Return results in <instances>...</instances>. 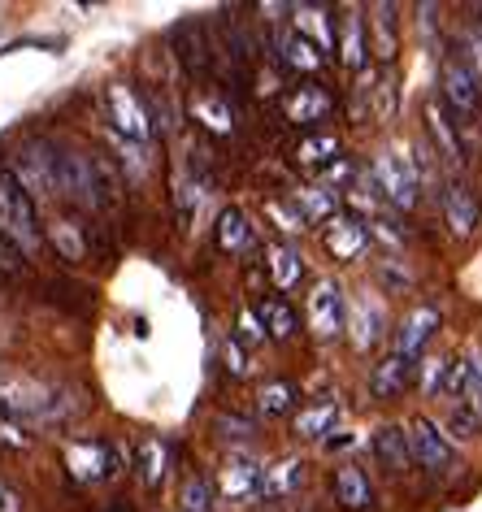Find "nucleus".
<instances>
[{"label":"nucleus","mask_w":482,"mask_h":512,"mask_svg":"<svg viewBox=\"0 0 482 512\" xmlns=\"http://www.w3.org/2000/svg\"><path fill=\"white\" fill-rule=\"evenodd\" d=\"M257 322H261V335H270V339H291L296 335V313H291V304L287 300H261L257 304Z\"/></svg>","instance_id":"obj_28"},{"label":"nucleus","mask_w":482,"mask_h":512,"mask_svg":"<svg viewBox=\"0 0 482 512\" xmlns=\"http://www.w3.org/2000/svg\"><path fill=\"white\" fill-rule=\"evenodd\" d=\"M413 369H417L413 361H404V356L391 352L387 361L374 365V374H370V395H374V400H396V395L413 382Z\"/></svg>","instance_id":"obj_16"},{"label":"nucleus","mask_w":482,"mask_h":512,"mask_svg":"<svg viewBox=\"0 0 482 512\" xmlns=\"http://www.w3.org/2000/svg\"><path fill=\"white\" fill-rule=\"evenodd\" d=\"M0 447H9V452H22V447H31V434H22L5 413H0Z\"/></svg>","instance_id":"obj_40"},{"label":"nucleus","mask_w":482,"mask_h":512,"mask_svg":"<svg viewBox=\"0 0 482 512\" xmlns=\"http://www.w3.org/2000/svg\"><path fill=\"white\" fill-rule=\"evenodd\" d=\"M348 326V296L335 278H317L309 291V330L317 339H339Z\"/></svg>","instance_id":"obj_5"},{"label":"nucleus","mask_w":482,"mask_h":512,"mask_svg":"<svg viewBox=\"0 0 482 512\" xmlns=\"http://www.w3.org/2000/svg\"><path fill=\"white\" fill-rule=\"evenodd\" d=\"M326 14H331L326 5H300L296 9V35H304L322 57L335 53V22Z\"/></svg>","instance_id":"obj_19"},{"label":"nucleus","mask_w":482,"mask_h":512,"mask_svg":"<svg viewBox=\"0 0 482 512\" xmlns=\"http://www.w3.org/2000/svg\"><path fill=\"white\" fill-rule=\"evenodd\" d=\"M265 213H270V222H274L278 230H283V235H296V230H304V217L296 213V204L287 209V204L270 200V204H265Z\"/></svg>","instance_id":"obj_39"},{"label":"nucleus","mask_w":482,"mask_h":512,"mask_svg":"<svg viewBox=\"0 0 482 512\" xmlns=\"http://www.w3.org/2000/svg\"><path fill=\"white\" fill-rule=\"evenodd\" d=\"M265 270H270L274 291H291L304 278V256L287 239H274V243H265Z\"/></svg>","instance_id":"obj_14"},{"label":"nucleus","mask_w":482,"mask_h":512,"mask_svg":"<svg viewBox=\"0 0 482 512\" xmlns=\"http://www.w3.org/2000/svg\"><path fill=\"white\" fill-rule=\"evenodd\" d=\"M439 87H443V100L452 105V113H461V118H474L482 109V74L474 61L461 57L456 48L439 66Z\"/></svg>","instance_id":"obj_3"},{"label":"nucleus","mask_w":482,"mask_h":512,"mask_svg":"<svg viewBox=\"0 0 482 512\" xmlns=\"http://www.w3.org/2000/svg\"><path fill=\"white\" fill-rule=\"evenodd\" d=\"M92 170H96V183L105 191V200H122V174H118V165H113V157L92 152Z\"/></svg>","instance_id":"obj_36"},{"label":"nucleus","mask_w":482,"mask_h":512,"mask_svg":"<svg viewBox=\"0 0 482 512\" xmlns=\"http://www.w3.org/2000/svg\"><path fill=\"white\" fill-rule=\"evenodd\" d=\"M370 96H374V113H378V122H391V118H396V70L383 66V74H378V83L370 87Z\"/></svg>","instance_id":"obj_35"},{"label":"nucleus","mask_w":482,"mask_h":512,"mask_svg":"<svg viewBox=\"0 0 482 512\" xmlns=\"http://www.w3.org/2000/svg\"><path fill=\"white\" fill-rule=\"evenodd\" d=\"M0 512H22V495L9 482H0Z\"/></svg>","instance_id":"obj_45"},{"label":"nucleus","mask_w":482,"mask_h":512,"mask_svg":"<svg viewBox=\"0 0 482 512\" xmlns=\"http://www.w3.org/2000/svg\"><path fill=\"white\" fill-rule=\"evenodd\" d=\"M461 400L465 408L482 421V356H465V382H461Z\"/></svg>","instance_id":"obj_34"},{"label":"nucleus","mask_w":482,"mask_h":512,"mask_svg":"<svg viewBox=\"0 0 482 512\" xmlns=\"http://www.w3.org/2000/svg\"><path fill=\"white\" fill-rule=\"evenodd\" d=\"M196 122H205L209 126V131H218V135H231V122H235V113H231V105H226V100L222 96H200L196 100Z\"/></svg>","instance_id":"obj_32"},{"label":"nucleus","mask_w":482,"mask_h":512,"mask_svg":"<svg viewBox=\"0 0 482 512\" xmlns=\"http://www.w3.org/2000/svg\"><path fill=\"white\" fill-rule=\"evenodd\" d=\"M291 204H296V213L304 217V226H326L339 213V191L335 187H300L296 196H291Z\"/></svg>","instance_id":"obj_20"},{"label":"nucleus","mask_w":482,"mask_h":512,"mask_svg":"<svg viewBox=\"0 0 482 512\" xmlns=\"http://www.w3.org/2000/svg\"><path fill=\"white\" fill-rule=\"evenodd\" d=\"M326 443H331V447H352L357 439H352V434H339V439H326Z\"/></svg>","instance_id":"obj_46"},{"label":"nucleus","mask_w":482,"mask_h":512,"mask_svg":"<svg viewBox=\"0 0 482 512\" xmlns=\"http://www.w3.org/2000/svg\"><path fill=\"white\" fill-rule=\"evenodd\" d=\"M291 404H296V387H291L287 378H270V382H265V387L257 391V408H261L265 417H283Z\"/></svg>","instance_id":"obj_31"},{"label":"nucleus","mask_w":482,"mask_h":512,"mask_svg":"<svg viewBox=\"0 0 482 512\" xmlns=\"http://www.w3.org/2000/svg\"><path fill=\"white\" fill-rule=\"evenodd\" d=\"M335 53L344 61L348 70H361L365 66V18L357 9H344V18H339L335 27Z\"/></svg>","instance_id":"obj_17"},{"label":"nucleus","mask_w":482,"mask_h":512,"mask_svg":"<svg viewBox=\"0 0 482 512\" xmlns=\"http://www.w3.org/2000/svg\"><path fill=\"white\" fill-rule=\"evenodd\" d=\"M166 469H170V443L166 439H144L139 443V473H144V486L157 491L166 482Z\"/></svg>","instance_id":"obj_30"},{"label":"nucleus","mask_w":482,"mask_h":512,"mask_svg":"<svg viewBox=\"0 0 482 512\" xmlns=\"http://www.w3.org/2000/svg\"><path fill=\"white\" fill-rule=\"evenodd\" d=\"M335 499L348 512H365L374 504V486H370V478H365L361 465H339V473H335Z\"/></svg>","instance_id":"obj_21"},{"label":"nucleus","mask_w":482,"mask_h":512,"mask_svg":"<svg viewBox=\"0 0 482 512\" xmlns=\"http://www.w3.org/2000/svg\"><path fill=\"white\" fill-rule=\"evenodd\" d=\"M448 365H452V361H430V365H426V391H430V395L443 391V382H448Z\"/></svg>","instance_id":"obj_44"},{"label":"nucleus","mask_w":482,"mask_h":512,"mask_svg":"<svg viewBox=\"0 0 482 512\" xmlns=\"http://www.w3.org/2000/svg\"><path fill=\"white\" fill-rule=\"evenodd\" d=\"M174 44L183 48V61H187V70L196 74V79H205L209 74V40L205 35H200V27L196 22H179V27H174Z\"/></svg>","instance_id":"obj_26"},{"label":"nucleus","mask_w":482,"mask_h":512,"mask_svg":"<svg viewBox=\"0 0 482 512\" xmlns=\"http://www.w3.org/2000/svg\"><path fill=\"white\" fill-rule=\"evenodd\" d=\"M443 217H448L452 235L469 239L478 230V217H482V204H478V191L465 183V178H452L448 191H443Z\"/></svg>","instance_id":"obj_11"},{"label":"nucleus","mask_w":482,"mask_h":512,"mask_svg":"<svg viewBox=\"0 0 482 512\" xmlns=\"http://www.w3.org/2000/svg\"><path fill=\"white\" fill-rule=\"evenodd\" d=\"M261 473H265V465H257L252 456H231L222 469V495L231 499V504H239V499H257Z\"/></svg>","instance_id":"obj_13"},{"label":"nucleus","mask_w":482,"mask_h":512,"mask_svg":"<svg viewBox=\"0 0 482 512\" xmlns=\"http://www.w3.org/2000/svg\"><path fill=\"white\" fill-rule=\"evenodd\" d=\"M183 512H213V482L209 478H187L183 482Z\"/></svg>","instance_id":"obj_37"},{"label":"nucleus","mask_w":482,"mask_h":512,"mask_svg":"<svg viewBox=\"0 0 482 512\" xmlns=\"http://www.w3.org/2000/svg\"><path fill=\"white\" fill-rule=\"evenodd\" d=\"M283 113H287L291 126H317V122H326L335 113V96L326 92L322 83H300V87H291L287 92Z\"/></svg>","instance_id":"obj_8"},{"label":"nucleus","mask_w":482,"mask_h":512,"mask_svg":"<svg viewBox=\"0 0 482 512\" xmlns=\"http://www.w3.org/2000/svg\"><path fill=\"white\" fill-rule=\"evenodd\" d=\"M22 265H27V256H22L14 243H9L5 230H0V274H18Z\"/></svg>","instance_id":"obj_41"},{"label":"nucleus","mask_w":482,"mask_h":512,"mask_svg":"<svg viewBox=\"0 0 482 512\" xmlns=\"http://www.w3.org/2000/svg\"><path fill=\"white\" fill-rule=\"evenodd\" d=\"M370 183L383 191L396 209H413L417 204V170L409 165V157H400V152H378Z\"/></svg>","instance_id":"obj_6"},{"label":"nucleus","mask_w":482,"mask_h":512,"mask_svg":"<svg viewBox=\"0 0 482 512\" xmlns=\"http://www.w3.org/2000/svg\"><path fill=\"white\" fill-rule=\"evenodd\" d=\"M66 469L74 473L79 482H100L109 478V443H92V439H74L66 447Z\"/></svg>","instance_id":"obj_12"},{"label":"nucleus","mask_w":482,"mask_h":512,"mask_svg":"<svg viewBox=\"0 0 482 512\" xmlns=\"http://www.w3.org/2000/svg\"><path fill=\"white\" fill-rule=\"evenodd\" d=\"M248 243H252V226H248L244 209H235V204L231 209H222L218 213V248L235 256V252H244Z\"/></svg>","instance_id":"obj_29"},{"label":"nucleus","mask_w":482,"mask_h":512,"mask_svg":"<svg viewBox=\"0 0 482 512\" xmlns=\"http://www.w3.org/2000/svg\"><path fill=\"white\" fill-rule=\"evenodd\" d=\"M113 512H126V508H122V504H118V508H113Z\"/></svg>","instance_id":"obj_47"},{"label":"nucleus","mask_w":482,"mask_h":512,"mask_svg":"<svg viewBox=\"0 0 482 512\" xmlns=\"http://www.w3.org/2000/svg\"><path fill=\"white\" fill-rule=\"evenodd\" d=\"M274 53H278V61H283L287 70H296V74H317L326 66V57L296 31H274Z\"/></svg>","instance_id":"obj_15"},{"label":"nucleus","mask_w":482,"mask_h":512,"mask_svg":"<svg viewBox=\"0 0 482 512\" xmlns=\"http://www.w3.org/2000/svg\"><path fill=\"white\" fill-rule=\"evenodd\" d=\"M339 413H344V408H339L335 400H322V404L300 408V413H296V434H300V439H326V434L335 430Z\"/></svg>","instance_id":"obj_27"},{"label":"nucleus","mask_w":482,"mask_h":512,"mask_svg":"<svg viewBox=\"0 0 482 512\" xmlns=\"http://www.w3.org/2000/svg\"><path fill=\"white\" fill-rule=\"evenodd\" d=\"M409 452H413V460L422 469H430V473H439V469H452V460H456V452H452V443L443 439V430L435 426V421H426V417H417L413 421V434H409Z\"/></svg>","instance_id":"obj_9"},{"label":"nucleus","mask_w":482,"mask_h":512,"mask_svg":"<svg viewBox=\"0 0 482 512\" xmlns=\"http://www.w3.org/2000/svg\"><path fill=\"white\" fill-rule=\"evenodd\" d=\"M53 243H57V252L66 256V261H83L87 256V243H83V235H79V226L74 222H57L53 226Z\"/></svg>","instance_id":"obj_38"},{"label":"nucleus","mask_w":482,"mask_h":512,"mask_svg":"<svg viewBox=\"0 0 482 512\" xmlns=\"http://www.w3.org/2000/svg\"><path fill=\"white\" fill-rule=\"evenodd\" d=\"M370 239H374V230L352 213H335L331 222L322 226V243L335 261H357V256H365L370 252Z\"/></svg>","instance_id":"obj_7"},{"label":"nucleus","mask_w":482,"mask_h":512,"mask_svg":"<svg viewBox=\"0 0 482 512\" xmlns=\"http://www.w3.org/2000/svg\"><path fill=\"white\" fill-rule=\"evenodd\" d=\"M344 330H352V343H357V352H370L374 343L383 339V309H378V304H370V300L352 304Z\"/></svg>","instance_id":"obj_24"},{"label":"nucleus","mask_w":482,"mask_h":512,"mask_svg":"<svg viewBox=\"0 0 482 512\" xmlns=\"http://www.w3.org/2000/svg\"><path fill=\"white\" fill-rule=\"evenodd\" d=\"M370 35H374V53H378V61L383 66H391L396 61V53H400V22H396V5H374L370 9Z\"/></svg>","instance_id":"obj_22"},{"label":"nucleus","mask_w":482,"mask_h":512,"mask_svg":"<svg viewBox=\"0 0 482 512\" xmlns=\"http://www.w3.org/2000/svg\"><path fill=\"white\" fill-rule=\"evenodd\" d=\"M374 456H378V465H383V469L404 473V469H409V460H413L409 434H404L400 426H383V430L374 434Z\"/></svg>","instance_id":"obj_25"},{"label":"nucleus","mask_w":482,"mask_h":512,"mask_svg":"<svg viewBox=\"0 0 482 512\" xmlns=\"http://www.w3.org/2000/svg\"><path fill=\"white\" fill-rule=\"evenodd\" d=\"M105 105H109V122H113V131L126 135V144H135V148L152 144V109L144 105V96H139L135 87H126V83H109Z\"/></svg>","instance_id":"obj_4"},{"label":"nucleus","mask_w":482,"mask_h":512,"mask_svg":"<svg viewBox=\"0 0 482 512\" xmlns=\"http://www.w3.org/2000/svg\"><path fill=\"white\" fill-rule=\"evenodd\" d=\"M304 486V460L300 456H283L261 473V499H287Z\"/></svg>","instance_id":"obj_18"},{"label":"nucleus","mask_w":482,"mask_h":512,"mask_svg":"<svg viewBox=\"0 0 482 512\" xmlns=\"http://www.w3.org/2000/svg\"><path fill=\"white\" fill-rule=\"evenodd\" d=\"M57 196L70 200L74 209H100L105 204V191L96 183V170H92V152H79V148H57Z\"/></svg>","instance_id":"obj_2"},{"label":"nucleus","mask_w":482,"mask_h":512,"mask_svg":"<svg viewBox=\"0 0 482 512\" xmlns=\"http://www.w3.org/2000/svg\"><path fill=\"white\" fill-rule=\"evenodd\" d=\"M478 426H482V421H478L474 413H469V408H456V413H452V430L461 434V439H474Z\"/></svg>","instance_id":"obj_43"},{"label":"nucleus","mask_w":482,"mask_h":512,"mask_svg":"<svg viewBox=\"0 0 482 512\" xmlns=\"http://www.w3.org/2000/svg\"><path fill=\"white\" fill-rule=\"evenodd\" d=\"M291 161H296L300 170H322V165H335L339 161V135H331V131L300 135V144L291 148Z\"/></svg>","instance_id":"obj_23"},{"label":"nucleus","mask_w":482,"mask_h":512,"mask_svg":"<svg viewBox=\"0 0 482 512\" xmlns=\"http://www.w3.org/2000/svg\"><path fill=\"white\" fill-rule=\"evenodd\" d=\"M426 118H430V135L439 139L443 157H448V161H461V157H465V148H461V135L452 131V122H448V118H443V113H439V105H430V109H426Z\"/></svg>","instance_id":"obj_33"},{"label":"nucleus","mask_w":482,"mask_h":512,"mask_svg":"<svg viewBox=\"0 0 482 512\" xmlns=\"http://www.w3.org/2000/svg\"><path fill=\"white\" fill-rule=\"evenodd\" d=\"M0 230H5L9 243H14L22 256H35L44 243L40 209H35V200L18 187V178L9 174V165H0Z\"/></svg>","instance_id":"obj_1"},{"label":"nucleus","mask_w":482,"mask_h":512,"mask_svg":"<svg viewBox=\"0 0 482 512\" xmlns=\"http://www.w3.org/2000/svg\"><path fill=\"white\" fill-rule=\"evenodd\" d=\"M222 356H226V369H231L235 378H239V374H248V361H244V352H239V339H235V335L222 343Z\"/></svg>","instance_id":"obj_42"},{"label":"nucleus","mask_w":482,"mask_h":512,"mask_svg":"<svg viewBox=\"0 0 482 512\" xmlns=\"http://www.w3.org/2000/svg\"><path fill=\"white\" fill-rule=\"evenodd\" d=\"M435 330H439V309L435 304H417V309H409L404 313V322H400V330H396V356L417 361L426 343L435 339Z\"/></svg>","instance_id":"obj_10"}]
</instances>
